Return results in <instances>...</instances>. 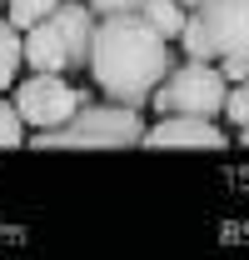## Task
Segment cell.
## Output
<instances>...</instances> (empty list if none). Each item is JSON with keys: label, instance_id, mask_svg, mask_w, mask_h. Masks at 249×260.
Instances as JSON below:
<instances>
[{"label": "cell", "instance_id": "11", "mask_svg": "<svg viewBox=\"0 0 249 260\" xmlns=\"http://www.w3.org/2000/svg\"><path fill=\"white\" fill-rule=\"evenodd\" d=\"M180 45H185V55L194 60H215V45H210V30H204V20L189 10L185 15V30H180Z\"/></svg>", "mask_w": 249, "mask_h": 260}, {"label": "cell", "instance_id": "17", "mask_svg": "<svg viewBox=\"0 0 249 260\" xmlns=\"http://www.w3.org/2000/svg\"><path fill=\"white\" fill-rule=\"evenodd\" d=\"M180 5H185V10H194V5H199V0H180Z\"/></svg>", "mask_w": 249, "mask_h": 260}, {"label": "cell", "instance_id": "12", "mask_svg": "<svg viewBox=\"0 0 249 260\" xmlns=\"http://www.w3.org/2000/svg\"><path fill=\"white\" fill-rule=\"evenodd\" d=\"M25 120H20V110H15V100L0 95V150H10V145H25Z\"/></svg>", "mask_w": 249, "mask_h": 260}, {"label": "cell", "instance_id": "3", "mask_svg": "<svg viewBox=\"0 0 249 260\" xmlns=\"http://www.w3.org/2000/svg\"><path fill=\"white\" fill-rule=\"evenodd\" d=\"M140 140H145V115H140V105H124V100H105V105L90 100L65 125L30 135L35 150H55V145H140Z\"/></svg>", "mask_w": 249, "mask_h": 260}, {"label": "cell", "instance_id": "14", "mask_svg": "<svg viewBox=\"0 0 249 260\" xmlns=\"http://www.w3.org/2000/svg\"><path fill=\"white\" fill-rule=\"evenodd\" d=\"M95 15H124V10H140L145 0H85Z\"/></svg>", "mask_w": 249, "mask_h": 260}, {"label": "cell", "instance_id": "4", "mask_svg": "<svg viewBox=\"0 0 249 260\" xmlns=\"http://www.w3.org/2000/svg\"><path fill=\"white\" fill-rule=\"evenodd\" d=\"M224 95H229V80H224V70L219 60H175V70L159 80V90L150 95L159 115H204V120H215L224 115Z\"/></svg>", "mask_w": 249, "mask_h": 260}, {"label": "cell", "instance_id": "1", "mask_svg": "<svg viewBox=\"0 0 249 260\" xmlns=\"http://www.w3.org/2000/svg\"><path fill=\"white\" fill-rule=\"evenodd\" d=\"M175 70V40L140 15H100L95 20V45H90V75L110 100L124 105H150V95L159 90V80Z\"/></svg>", "mask_w": 249, "mask_h": 260}, {"label": "cell", "instance_id": "2", "mask_svg": "<svg viewBox=\"0 0 249 260\" xmlns=\"http://www.w3.org/2000/svg\"><path fill=\"white\" fill-rule=\"evenodd\" d=\"M95 20L100 15H95L85 0H60L40 25L25 30V65L30 70H55V75L90 70Z\"/></svg>", "mask_w": 249, "mask_h": 260}, {"label": "cell", "instance_id": "15", "mask_svg": "<svg viewBox=\"0 0 249 260\" xmlns=\"http://www.w3.org/2000/svg\"><path fill=\"white\" fill-rule=\"evenodd\" d=\"M219 70H224V80H229V85H234V80H244V75H249V50H244V55L219 60Z\"/></svg>", "mask_w": 249, "mask_h": 260}, {"label": "cell", "instance_id": "5", "mask_svg": "<svg viewBox=\"0 0 249 260\" xmlns=\"http://www.w3.org/2000/svg\"><path fill=\"white\" fill-rule=\"evenodd\" d=\"M80 105H90V85H75L70 75H55V70H35L30 80L15 85V110L30 130L65 125Z\"/></svg>", "mask_w": 249, "mask_h": 260}, {"label": "cell", "instance_id": "13", "mask_svg": "<svg viewBox=\"0 0 249 260\" xmlns=\"http://www.w3.org/2000/svg\"><path fill=\"white\" fill-rule=\"evenodd\" d=\"M224 115H229L234 125H249V75L229 85V95H224Z\"/></svg>", "mask_w": 249, "mask_h": 260}, {"label": "cell", "instance_id": "7", "mask_svg": "<svg viewBox=\"0 0 249 260\" xmlns=\"http://www.w3.org/2000/svg\"><path fill=\"white\" fill-rule=\"evenodd\" d=\"M145 145H204V150H224L229 135L204 120V115H159L155 125H145Z\"/></svg>", "mask_w": 249, "mask_h": 260}, {"label": "cell", "instance_id": "10", "mask_svg": "<svg viewBox=\"0 0 249 260\" xmlns=\"http://www.w3.org/2000/svg\"><path fill=\"white\" fill-rule=\"evenodd\" d=\"M55 5H60V0H5V20H10L15 30H30V25H40Z\"/></svg>", "mask_w": 249, "mask_h": 260}, {"label": "cell", "instance_id": "9", "mask_svg": "<svg viewBox=\"0 0 249 260\" xmlns=\"http://www.w3.org/2000/svg\"><path fill=\"white\" fill-rule=\"evenodd\" d=\"M140 15H145V20H150V25H155L164 40H180L189 10L180 5V0H145V5H140Z\"/></svg>", "mask_w": 249, "mask_h": 260}, {"label": "cell", "instance_id": "8", "mask_svg": "<svg viewBox=\"0 0 249 260\" xmlns=\"http://www.w3.org/2000/svg\"><path fill=\"white\" fill-rule=\"evenodd\" d=\"M20 65H25V30L0 20V95H5V85H15Z\"/></svg>", "mask_w": 249, "mask_h": 260}, {"label": "cell", "instance_id": "18", "mask_svg": "<svg viewBox=\"0 0 249 260\" xmlns=\"http://www.w3.org/2000/svg\"><path fill=\"white\" fill-rule=\"evenodd\" d=\"M0 5H5V0H0Z\"/></svg>", "mask_w": 249, "mask_h": 260}, {"label": "cell", "instance_id": "6", "mask_svg": "<svg viewBox=\"0 0 249 260\" xmlns=\"http://www.w3.org/2000/svg\"><path fill=\"white\" fill-rule=\"evenodd\" d=\"M194 15L210 30L215 60H229V55H244L249 50V0H199Z\"/></svg>", "mask_w": 249, "mask_h": 260}, {"label": "cell", "instance_id": "16", "mask_svg": "<svg viewBox=\"0 0 249 260\" xmlns=\"http://www.w3.org/2000/svg\"><path fill=\"white\" fill-rule=\"evenodd\" d=\"M234 130H239V145H249V125H234Z\"/></svg>", "mask_w": 249, "mask_h": 260}]
</instances>
